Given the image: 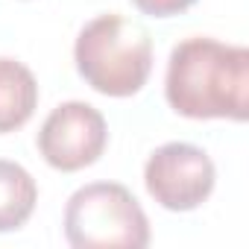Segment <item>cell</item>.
I'll return each mask as SVG.
<instances>
[{
  "instance_id": "1",
  "label": "cell",
  "mask_w": 249,
  "mask_h": 249,
  "mask_svg": "<svg viewBox=\"0 0 249 249\" xmlns=\"http://www.w3.org/2000/svg\"><path fill=\"white\" fill-rule=\"evenodd\" d=\"M164 97L191 120L249 117V50L214 38H185L170 50Z\"/></svg>"
},
{
  "instance_id": "2",
  "label": "cell",
  "mask_w": 249,
  "mask_h": 249,
  "mask_svg": "<svg viewBox=\"0 0 249 249\" xmlns=\"http://www.w3.org/2000/svg\"><path fill=\"white\" fill-rule=\"evenodd\" d=\"M73 62L94 91L106 97H132L153 73V38L138 21L100 15L76 36Z\"/></svg>"
},
{
  "instance_id": "3",
  "label": "cell",
  "mask_w": 249,
  "mask_h": 249,
  "mask_svg": "<svg viewBox=\"0 0 249 249\" xmlns=\"http://www.w3.org/2000/svg\"><path fill=\"white\" fill-rule=\"evenodd\" d=\"M65 237L76 249H144L150 243V220L129 188L94 182L68 199Z\"/></svg>"
},
{
  "instance_id": "4",
  "label": "cell",
  "mask_w": 249,
  "mask_h": 249,
  "mask_svg": "<svg viewBox=\"0 0 249 249\" xmlns=\"http://www.w3.org/2000/svg\"><path fill=\"white\" fill-rule=\"evenodd\" d=\"M214 182H217V170L208 153L182 141L159 147L144 167L147 194L167 211L199 208L211 196Z\"/></svg>"
},
{
  "instance_id": "5",
  "label": "cell",
  "mask_w": 249,
  "mask_h": 249,
  "mask_svg": "<svg viewBox=\"0 0 249 249\" xmlns=\"http://www.w3.org/2000/svg\"><path fill=\"white\" fill-rule=\"evenodd\" d=\"M106 144H108L106 117L82 100L56 106L38 132L41 159L62 173H76L82 167H91L103 156Z\"/></svg>"
},
{
  "instance_id": "6",
  "label": "cell",
  "mask_w": 249,
  "mask_h": 249,
  "mask_svg": "<svg viewBox=\"0 0 249 249\" xmlns=\"http://www.w3.org/2000/svg\"><path fill=\"white\" fill-rule=\"evenodd\" d=\"M38 106V82L33 71L0 56V135L21 129Z\"/></svg>"
},
{
  "instance_id": "7",
  "label": "cell",
  "mask_w": 249,
  "mask_h": 249,
  "mask_svg": "<svg viewBox=\"0 0 249 249\" xmlns=\"http://www.w3.org/2000/svg\"><path fill=\"white\" fill-rule=\"evenodd\" d=\"M38 202L36 179L15 161L0 159V231L21 229Z\"/></svg>"
},
{
  "instance_id": "8",
  "label": "cell",
  "mask_w": 249,
  "mask_h": 249,
  "mask_svg": "<svg viewBox=\"0 0 249 249\" xmlns=\"http://www.w3.org/2000/svg\"><path fill=\"white\" fill-rule=\"evenodd\" d=\"M138 6V12L150 15V18H173L182 15L185 9H191L196 0H132Z\"/></svg>"
}]
</instances>
